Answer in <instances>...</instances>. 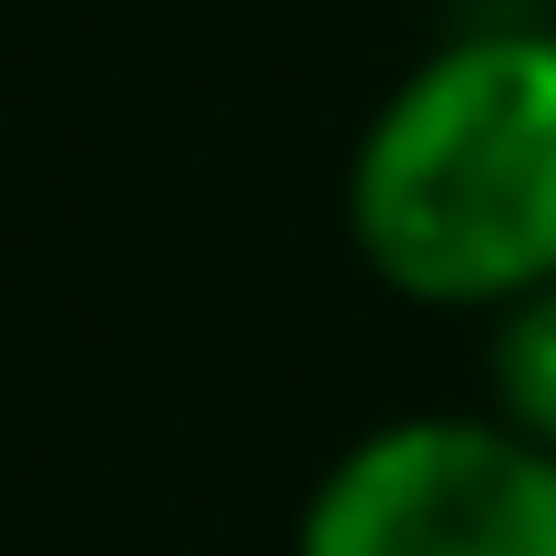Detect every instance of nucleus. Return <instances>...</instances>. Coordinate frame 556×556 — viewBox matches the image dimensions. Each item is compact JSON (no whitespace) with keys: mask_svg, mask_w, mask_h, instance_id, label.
<instances>
[{"mask_svg":"<svg viewBox=\"0 0 556 556\" xmlns=\"http://www.w3.org/2000/svg\"><path fill=\"white\" fill-rule=\"evenodd\" d=\"M484 392H495V413L516 422L526 443H546V454H556V289L495 309V340H484Z\"/></svg>","mask_w":556,"mask_h":556,"instance_id":"3","label":"nucleus"},{"mask_svg":"<svg viewBox=\"0 0 556 556\" xmlns=\"http://www.w3.org/2000/svg\"><path fill=\"white\" fill-rule=\"evenodd\" d=\"M361 268L413 309L556 289V31L475 21L381 93L340 186Z\"/></svg>","mask_w":556,"mask_h":556,"instance_id":"1","label":"nucleus"},{"mask_svg":"<svg viewBox=\"0 0 556 556\" xmlns=\"http://www.w3.org/2000/svg\"><path fill=\"white\" fill-rule=\"evenodd\" d=\"M299 556H556V454L505 413H402L309 484Z\"/></svg>","mask_w":556,"mask_h":556,"instance_id":"2","label":"nucleus"}]
</instances>
